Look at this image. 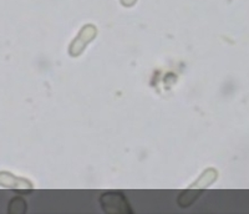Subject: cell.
Listing matches in <instances>:
<instances>
[{"label": "cell", "instance_id": "obj_1", "mask_svg": "<svg viewBox=\"0 0 249 214\" xmlns=\"http://www.w3.org/2000/svg\"><path fill=\"white\" fill-rule=\"evenodd\" d=\"M102 208L108 213H131L130 204L119 192H110L101 197Z\"/></svg>", "mask_w": 249, "mask_h": 214}]
</instances>
